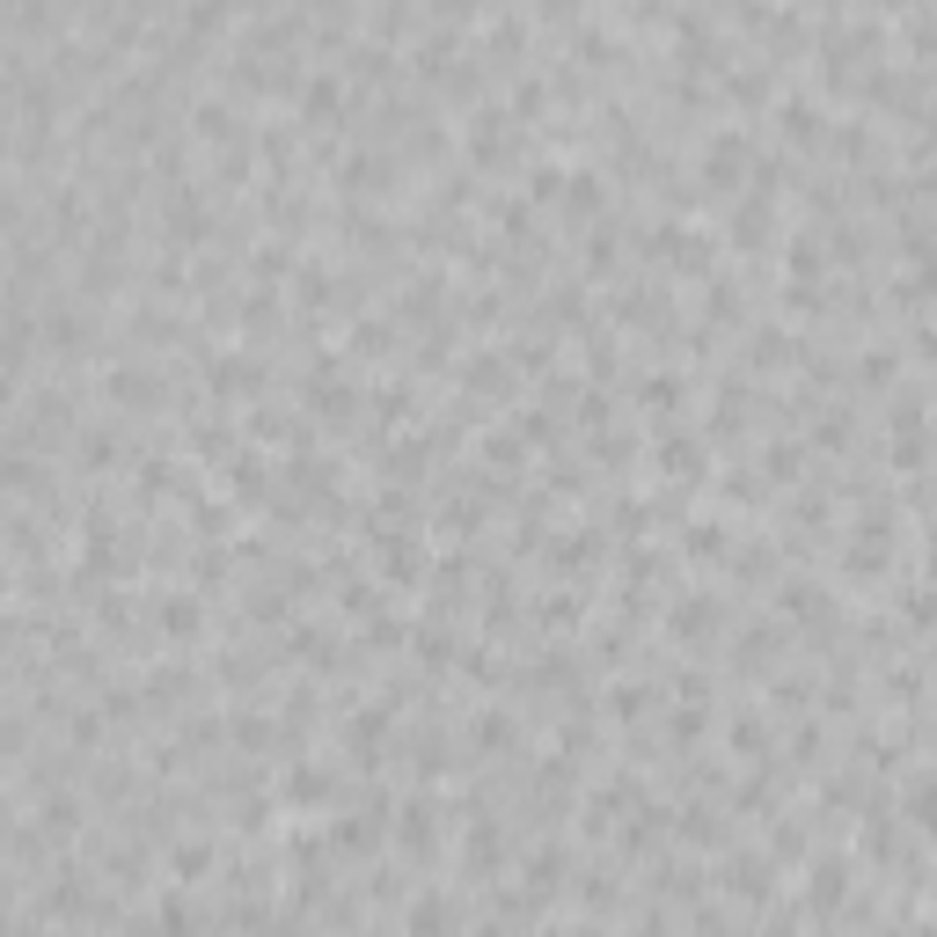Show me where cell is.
<instances>
[{
    "mask_svg": "<svg viewBox=\"0 0 937 937\" xmlns=\"http://www.w3.org/2000/svg\"><path fill=\"white\" fill-rule=\"evenodd\" d=\"M103 395H110V403H154V381L124 367V373H110V381H103Z\"/></svg>",
    "mask_w": 937,
    "mask_h": 937,
    "instance_id": "obj_1",
    "label": "cell"
},
{
    "mask_svg": "<svg viewBox=\"0 0 937 937\" xmlns=\"http://www.w3.org/2000/svg\"><path fill=\"white\" fill-rule=\"evenodd\" d=\"M162 630L169 638H198V601H162Z\"/></svg>",
    "mask_w": 937,
    "mask_h": 937,
    "instance_id": "obj_2",
    "label": "cell"
},
{
    "mask_svg": "<svg viewBox=\"0 0 937 937\" xmlns=\"http://www.w3.org/2000/svg\"><path fill=\"white\" fill-rule=\"evenodd\" d=\"M198 132H205V140H227V132H235L227 103H198Z\"/></svg>",
    "mask_w": 937,
    "mask_h": 937,
    "instance_id": "obj_3",
    "label": "cell"
},
{
    "mask_svg": "<svg viewBox=\"0 0 937 937\" xmlns=\"http://www.w3.org/2000/svg\"><path fill=\"white\" fill-rule=\"evenodd\" d=\"M337 103H345V96H337V81H330V74H322V81H308V110H316V118H330Z\"/></svg>",
    "mask_w": 937,
    "mask_h": 937,
    "instance_id": "obj_4",
    "label": "cell"
},
{
    "mask_svg": "<svg viewBox=\"0 0 937 937\" xmlns=\"http://www.w3.org/2000/svg\"><path fill=\"white\" fill-rule=\"evenodd\" d=\"M557 8H565V0H557Z\"/></svg>",
    "mask_w": 937,
    "mask_h": 937,
    "instance_id": "obj_5",
    "label": "cell"
}]
</instances>
